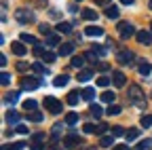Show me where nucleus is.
Masks as SVG:
<instances>
[{"mask_svg": "<svg viewBox=\"0 0 152 150\" xmlns=\"http://www.w3.org/2000/svg\"><path fill=\"white\" fill-rule=\"evenodd\" d=\"M38 30H40V34H45V36H49V34H51V28H49V26H45V23H42V26H38Z\"/></svg>", "mask_w": 152, "mask_h": 150, "instance_id": "de8ad7c7", "label": "nucleus"}, {"mask_svg": "<svg viewBox=\"0 0 152 150\" xmlns=\"http://www.w3.org/2000/svg\"><path fill=\"white\" fill-rule=\"evenodd\" d=\"M95 68H97V70H99V72H106V70H108V68H110V66H108V64H106V61H97V64H95Z\"/></svg>", "mask_w": 152, "mask_h": 150, "instance_id": "a18cd8bd", "label": "nucleus"}, {"mask_svg": "<svg viewBox=\"0 0 152 150\" xmlns=\"http://www.w3.org/2000/svg\"><path fill=\"white\" fill-rule=\"evenodd\" d=\"M106 17H108V19H118V9L114 7V4H108V9H106Z\"/></svg>", "mask_w": 152, "mask_h": 150, "instance_id": "4468645a", "label": "nucleus"}, {"mask_svg": "<svg viewBox=\"0 0 152 150\" xmlns=\"http://www.w3.org/2000/svg\"><path fill=\"white\" fill-rule=\"evenodd\" d=\"M133 57H135V55H133L131 51H127V49L116 53V59H118V64H131V61H133Z\"/></svg>", "mask_w": 152, "mask_h": 150, "instance_id": "0eeeda50", "label": "nucleus"}, {"mask_svg": "<svg viewBox=\"0 0 152 150\" xmlns=\"http://www.w3.org/2000/svg\"><path fill=\"white\" fill-rule=\"evenodd\" d=\"M80 93H83V100H87V102H93V97H95V89H91V87L83 89Z\"/></svg>", "mask_w": 152, "mask_h": 150, "instance_id": "6ab92c4d", "label": "nucleus"}, {"mask_svg": "<svg viewBox=\"0 0 152 150\" xmlns=\"http://www.w3.org/2000/svg\"><path fill=\"white\" fill-rule=\"evenodd\" d=\"M15 19H17L19 23H26V26H28V23H32V21L36 19V17H34V13H32L30 9H17V11H15Z\"/></svg>", "mask_w": 152, "mask_h": 150, "instance_id": "f257e3e1", "label": "nucleus"}, {"mask_svg": "<svg viewBox=\"0 0 152 150\" xmlns=\"http://www.w3.org/2000/svg\"><path fill=\"white\" fill-rule=\"evenodd\" d=\"M123 112V108L121 106H116V104H110L108 106V110H106V114H110V116H116V114H121Z\"/></svg>", "mask_w": 152, "mask_h": 150, "instance_id": "a211bd4d", "label": "nucleus"}, {"mask_svg": "<svg viewBox=\"0 0 152 150\" xmlns=\"http://www.w3.org/2000/svg\"><path fill=\"white\" fill-rule=\"evenodd\" d=\"M0 83H2L4 87L11 83V74H7V72H2V74H0Z\"/></svg>", "mask_w": 152, "mask_h": 150, "instance_id": "a19ab883", "label": "nucleus"}, {"mask_svg": "<svg viewBox=\"0 0 152 150\" xmlns=\"http://www.w3.org/2000/svg\"><path fill=\"white\" fill-rule=\"evenodd\" d=\"M95 2H97V4H104V7H108V4L112 2V0H95Z\"/></svg>", "mask_w": 152, "mask_h": 150, "instance_id": "864d4df0", "label": "nucleus"}, {"mask_svg": "<svg viewBox=\"0 0 152 150\" xmlns=\"http://www.w3.org/2000/svg\"><path fill=\"white\" fill-rule=\"evenodd\" d=\"M87 150H95V148H87Z\"/></svg>", "mask_w": 152, "mask_h": 150, "instance_id": "bf43d9fd", "label": "nucleus"}, {"mask_svg": "<svg viewBox=\"0 0 152 150\" xmlns=\"http://www.w3.org/2000/svg\"><path fill=\"white\" fill-rule=\"evenodd\" d=\"M42 59H45L47 64H53V61H55V53H45V55H42Z\"/></svg>", "mask_w": 152, "mask_h": 150, "instance_id": "37998d69", "label": "nucleus"}, {"mask_svg": "<svg viewBox=\"0 0 152 150\" xmlns=\"http://www.w3.org/2000/svg\"><path fill=\"white\" fill-rule=\"evenodd\" d=\"M91 51H93V53H95V55H97V57H99V55H104V53H106V51H104V49H102V47H93V49H91Z\"/></svg>", "mask_w": 152, "mask_h": 150, "instance_id": "09e8293b", "label": "nucleus"}, {"mask_svg": "<svg viewBox=\"0 0 152 150\" xmlns=\"http://www.w3.org/2000/svg\"><path fill=\"white\" fill-rule=\"evenodd\" d=\"M40 85H42V80H40V78H34V76H26V78L21 80V87H23V89H28V91L38 89Z\"/></svg>", "mask_w": 152, "mask_h": 150, "instance_id": "39448f33", "label": "nucleus"}, {"mask_svg": "<svg viewBox=\"0 0 152 150\" xmlns=\"http://www.w3.org/2000/svg\"><path fill=\"white\" fill-rule=\"evenodd\" d=\"M110 80H112V78H108V76H99V78H97V87H108Z\"/></svg>", "mask_w": 152, "mask_h": 150, "instance_id": "ea45409f", "label": "nucleus"}, {"mask_svg": "<svg viewBox=\"0 0 152 150\" xmlns=\"http://www.w3.org/2000/svg\"><path fill=\"white\" fill-rule=\"evenodd\" d=\"M68 80H70V76L61 74V76H57V78L53 80V85H55V87H66V85H68Z\"/></svg>", "mask_w": 152, "mask_h": 150, "instance_id": "aec40b11", "label": "nucleus"}, {"mask_svg": "<svg viewBox=\"0 0 152 150\" xmlns=\"http://www.w3.org/2000/svg\"><path fill=\"white\" fill-rule=\"evenodd\" d=\"M106 129H108V125L106 123H99L97 129H95V133H97V135H106Z\"/></svg>", "mask_w": 152, "mask_h": 150, "instance_id": "58836bf2", "label": "nucleus"}, {"mask_svg": "<svg viewBox=\"0 0 152 150\" xmlns=\"http://www.w3.org/2000/svg\"><path fill=\"white\" fill-rule=\"evenodd\" d=\"M21 148H23V142H15V144L2 146V150H21Z\"/></svg>", "mask_w": 152, "mask_h": 150, "instance_id": "72a5a7b5", "label": "nucleus"}, {"mask_svg": "<svg viewBox=\"0 0 152 150\" xmlns=\"http://www.w3.org/2000/svg\"><path fill=\"white\" fill-rule=\"evenodd\" d=\"M102 102H106V104H114V93H112V91L102 93Z\"/></svg>", "mask_w": 152, "mask_h": 150, "instance_id": "c756f323", "label": "nucleus"}, {"mask_svg": "<svg viewBox=\"0 0 152 150\" xmlns=\"http://www.w3.org/2000/svg\"><path fill=\"white\" fill-rule=\"evenodd\" d=\"M83 19H87V21H97V13H95L93 9H85V11H83Z\"/></svg>", "mask_w": 152, "mask_h": 150, "instance_id": "2eb2a0df", "label": "nucleus"}, {"mask_svg": "<svg viewBox=\"0 0 152 150\" xmlns=\"http://www.w3.org/2000/svg\"><path fill=\"white\" fill-rule=\"evenodd\" d=\"M28 119H30L32 123H40V121H42V112H40V110H34V112H30V114H28Z\"/></svg>", "mask_w": 152, "mask_h": 150, "instance_id": "412c9836", "label": "nucleus"}, {"mask_svg": "<svg viewBox=\"0 0 152 150\" xmlns=\"http://www.w3.org/2000/svg\"><path fill=\"white\" fill-rule=\"evenodd\" d=\"M125 133H127V131H123V127H114V129H112V135H114V138L125 135Z\"/></svg>", "mask_w": 152, "mask_h": 150, "instance_id": "c03bdc74", "label": "nucleus"}, {"mask_svg": "<svg viewBox=\"0 0 152 150\" xmlns=\"http://www.w3.org/2000/svg\"><path fill=\"white\" fill-rule=\"evenodd\" d=\"M17 68H19V70H28V66H26L23 61H19V64H17Z\"/></svg>", "mask_w": 152, "mask_h": 150, "instance_id": "5fc2aeb1", "label": "nucleus"}, {"mask_svg": "<svg viewBox=\"0 0 152 150\" xmlns=\"http://www.w3.org/2000/svg\"><path fill=\"white\" fill-rule=\"evenodd\" d=\"M83 144V140L80 138H76V135H68L66 140H64V146L68 148V150H74V148H78Z\"/></svg>", "mask_w": 152, "mask_h": 150, "instance_id": "423d86ee", "label": "nucleus"}, {"mask_svg": "<svg viewBox=\"0 0 152 150\" xmlns=\"http://www.w3.org/2000/svg\"><path fill=\"white\" fill-rule=\"evenodd\" d=\"M72 51H74V42H64L59 47V55H70Z\"/></svg>", "mask_w": 152, "mask_h": 150, "instance_id": "f3484780", "label": "nucleus"}, {"mask_svg": "<svg viewBox=\"0 0 152 150\" xmlns=\"http://www.w3.org/2000/svg\"><path fill=\"white\" fill-rule=\"evenodd\" d=\"M150 72H152V66L150 64H140V74H142V76H148Z\"/></svg>", "mask_w": 152, "mask_h": 150, "instance_id": "2f4dec72", "label": "nucleus"}, {"mask_svg": "<svg viewBox=\"0 0 152 150\" xmlns=\"http://www.w3.org/2000/svg\"><path fill=\"white\" fill-rule=\"evenodd\" d=\"M76 123H78V114H76V112L66 114V125H76Z\"/></svg>", "mask_w": 152, "mask_h": 150, "instance_id": "a878e982", "label": "nucleus"}, {"mask_svg": "<svg viewBox=\"0 0 152 150\" xmlns=\"http://www.w3.org/2000/svg\"><path fill=\"white\" fill-rule=\"evenodd\" d=\"M118 32H121V38H123V40H127V38H131V36L137 34L135 28H133L129 21H121V23H118Z\"/></svg>", "mask_w": 152, "mask_h": 150, "instance_id": "f03ea898", "label": "nucleus"}, {"mask_svg": "<svg viewBox=\"0 0 152 150\" xmlns=\"http://www.w3.org/2000/svg\"><path fill=\"white\" fill-rule=\"evenodd\" d=\"M11 51L17 55V57H23V55H26V45H23V40H21V42H13Z\"/></svg>", "mask_w": 152, "mask_h": 150, "instance_id": "f8f14e48", "label": "nucleus"}, {"mask_svg": "<svg viewBox=\"0 0 152 150\" xmlns=\"http://www.w3.org/2000/svg\"><path fill=\"white\" fill-rule=\"evenodd\" d=\"M150 146H152V140H144V142H140V146L135 150H150Z\"/></svg>", "mask_w": 152, "mask_h": 150, "instance_id": "e433bc0d", "label": "nucleus"}, {"mask_svg": "<svg viewBox=\"0 0 152 150\" xmlns=\"http://www.w3.org/2000/svg\"><path fill=\"white\" fill-rule=\"evenodd\" d=\"M57 32H59V34H70L72 32V23H68V21L57 23Z\"/></svg>", "mask_w": 152, "mask_h": 150, "instance_id": "dca6fc26", "label": "nucleus"}, {"mask_svg": "<svg viewBox=\"0 0 152 150\" xmlns=\"http://www.w3.org/2000/svg\"><path fill=\"white\" fill-rule=\"evenodd\" d=\"M85 57H87V59H89V61H95V57H97V55H95V53H93V51H89V53H87V55H85Z\"/></svg>", "mask_w": 152, "mask_h": 150, "instance_id": "603ef678", "label": "nucleus"}, {"mask_svg": "<svg viewBox=\"0 0 152 150\" xmlns=\"http://www.w3.org/2000/svg\"><path fill=\"white\" fill-rule=\"evenodd\" d=\"M36 106H38V104H36L34 100H26V102H23V110H28V112H34Z\"/></svg>", "mask_w": 152, "mask_h": 150, "instance_id": "c85d7f7f", "label": "nucleus"}, {"mask_svg": "<svg viewBox=\"0 0 152 150\" xmlns=\"http://www.w3.org/2000/svg\"><path fill=\"white\" fill-rule=\"evenodd\" d=\"M83 129H85V133H95V129H97V125H93V123H87V125H85Z\"/></svg>", "mask_w": 152, "mask_h": 150, "instance_id": "79ce46f5", "label": "nucleus"}, {"mask_svg": "<svg viewBox=\"0 0 152 150\" xmlns=\"http://www.w3.org/2000/svg\"><path fill=\"white\" fill-rule=\"evenodd\" d=\"M140 123H142V127H150L152 125V114H144L140 119Z\"/></svg>", "mask_w": 152, "mask_h": 150, "instance_id": "f704fd0d", "label": "nucleus"}, {"mask_svg": "<svg viewBox=\"0 0 152 150\" xmlns=\"http://www.w3.org/2000/svg\"><path fill=\"white\" fill-rule=\"evenodd\" d=\"M112 150H129V144H118V146H114Z\"/></svg>", "mask_w": 152, "mask_h": 150, "instance_id": "3c124183", "label": "nucleus"}, {"mask_svg": "<svg viewBox=\"0 0 152 150\" xmlns=\"http://www.w3.org/2000/svg\"><path fill=\"white\" fill-rule=\"evenodd\" d=\"M112 83H114V87H125V83H127V78H125V74L123 72H112Z\"/></svg>", "mask_w": 152, "mask_h": 150, "instance_id": "9d476101", "label": "nucleus"}, {"mask_svg": "<svg viewBox=\"0 0 152 150\" xmlns=\"http://www.w3.org/2000/svg\"><path fill=\"white\" fill-rule=\"evenodd\" d=\"M137 135H140V129H129L127 133H125V140H127V142H133Z\"/></svg>", "mask_w": 152, "mask_h": 150, "instance_id": "393cba45", "label": "nucleus"}, {"mask_svg": "<svg viewBox=\"0 0 152 150\" xmlns=\"http://www.w3.org/2000/svg\"><path fill=\"white\" fill-rule=\"evenodd\" d=\"M80 97H83V93H78V91H72L70 95H68V104H70V106H76V104L80 102Z\"/></svg>", "mask_w": 152, "mask_h": 150, "instance_id": "ddd939ff", "label": "nucleus"}, {"mask_svg": "<svg viewBox=\"0 0 152 150\" xmlns=\"http://www.w3.org/2000/svg\"><path fill=\"white\" fill-rule=\"evenodd\" d=\"M85 34H87V36H93V38H97V36L104 34V30H102L99 26H87V28H85Z\"/></svg>", "mask_w": 152, "mask_h": 150, "instance_id": "9b49d317", "label": "nucleus"}, {"mask_svg": "<svg viewBox=\"0 0 152 150\" xmlns=\"http://www.w3.org/2000/svg\"><path fill=\"white\" fill-rule=\"evenodd\" d=\"M99 144H102L104 148H110V146L114 144V135H102V140H99Z\"/></svg>", "mask_w": 152, "mask_h": 150, "instance_id": "b1692460", "label": "nucleus"}, {"mask_svg": "<svg viewBox=\"0 0 152 150\" xmlns=\"http://www.w3.org/2000/svg\"><path fill=\"white\" fill-rule=\"evenodd\" d=\"M78 2H80V0H78Z\"/></svg>", "mask_w": 152, "mask_h": 150, "instance_id": "680f3d73", "label": "nucleus"}, {"mask_svg": "<svg viewBox=\"0 0 152 150\" xmlns=\"http://www.w3.org/2000/svg\"><path fill=\"white\" fill-rule=\"evenodd\" d=\"M32 72H36V74H47V70H45L42 64H34V66H32Z\"/></svg>", "mask_w": 152, "mask_h": 150, "instance_id": "4c0bfd02", "label": "nucleus"}, {"mask_svg": "<svg viewBox=\"0 0 152 150\" xmlns=\"http://www.w3.org/2000/svg\"><path fill=\"white\" fill-rule=\"evenodd\" d=\"M150 32H152V23H150Z\"/></svg>", "mask_w": 152, "mask_h": 150, "instance_id": "13d9d810", "label": "nucleus"}, {"mask_svg": "<svg viewBox=\"0 0 152 150\" xmlns=\"http://www.w3.org/2000/svg\"><path fill=\"white\" fill-rule=\"evenodd\" d=\"M150 95H152V91H150Z\"/></svg>", "mask_w": 152, "mask_h": 150, "instance_id": "052dcab7", "label": "nucleus"}, {"mask_svg": "<svg viewBox=\"0 0 152 150\" xmlns=\"http://www.w3.org/2000/svg\"><path fill=\"white\" fill-rule=\"evenodd\" d=\"M34 53H36V55H45V49H42L40 45H36V47H34Z\"/></svg>", "mask_w": 152, "mask_h": 150, "instance_id": "8fccbe9b", "label": "nucleus"}, {"mask_svg": "<svg viewBox=\"0 0 152 150\" xmlns=\"http://www.w3.org/2000/svg\"><path fill=\"white\" fill-rule=\"evenodd\" d=\"M129 100L135 102V104H140V106H144V93H142V89L137 85H131L129 87Z\"/></svg>", "mask_w": 152, "mask_h": 150, "instance_id": "20e7f679", "label": "nucleus"}, {"mask_svg": "<svg viewBox=\"0 0 152 150\" xmlns=\"http://www.w3.org/2000/svg\"><path fill=\"white\" fill-rule=\"evenodd\" d=\"M59 45V36H47V47H57Z\"/></svg>", "mask_w": 152, "mask_h": 150, "instance_id": "7c9ffc66", "label": "nucleus"}, {"mask_svg": "<svg viewBox=\"0 0 152 150\" xmlns=\"http://www.w3.org/2000/svg\"><path fill=\"white\" fill-rule=\"evenodd\" d=\"M28 131H30V129H28L26 125H17V133H21V135H28Z\"/></svg>", "mask_w": 152, "mask_h": 150, "instance_id": "49530a36", "label": "nucleus"}, {"mask_svg": "<svg viewBox=\"0 0 152 150\" xmlns=\"http://www.w3.org/2000/svg\"><path fill=\"white\" fill-rule=\"evenodd\" d=\"M121 2H123V4H133L135 0H121Z\"/></svg>", "mask_w": 152, "mask_h": 150, "instance_id": "6e6d98bb", "label": "nucleus"}, {"mask_svg": "<svg viewBox=\"0 0 152 150\" xmlns=\"http://www.w3.org/2000/svg\"><path fill=\"white\" fill-rule=\"evenodd\" d=\"M17 121H19V112L11 110L9 114H7V123H9V125H17Z\"/></svg>", "mask_w": 152, "mask_h": 150, "instance_id": "4be33fe9", "label": "nucleus"}, {"mask_svg": "<svg viewBox=\"0 0 152 150\" xmlns=\"http://www.w3.org/2000/svg\"><path fill=\"white\" fill-rule=\"evenodd\" d=\"M135 38H137V42H140V45H150V42H152V32L140 30V32L135 34Z\"/></svg>", "mask_w": 152, "mask_h": 150, "instance_id": "6e6552de", "label": "nucleus"}, {"mask_svg": "<svg viewBox=\"0 0 152 150\" xmlns=\"http://www.w3.org/2000/svg\"><path fill=\"white\" fill-rule=\"evenodd\" d=\"M85 59H87V57H80V55H74V57H72V66H74V68H83Z\"/></svg>", "mask_w": 152, "mask_h": 150, "instance_id": "cd10ccee", "label": "nucleus"}, {"mask_svg": "<svg viewBox=\"0 0 152 150\" xmlns=\"http://www.w3.org/2000/svg\"><path fill=\"white\" fill-rule=\"evenodd\" d=\"M150 9H152V0H150Z\"/></svg>", "mask_w": 152, "mask_h": 150, "instance_id": "4d7b16f0", "label": "nucleus"}, {"mask_svg": "<svg viewBox=\"0 0 152 150\" xmlns=\"http://www.w3.org/2000/svg\"><path fill=\"white\" fill-rule=\"evenodd\" d=\"M89 110H91V114H93L95 119H99V116L104 114V110H102V106H97V104H93V106H91Z\"/></svg>", "mask_w": 152, "mask_h": 150, "instance_id": "bb28decb", "label": "nucleus"}, {"mask_svg": "<svg viewBox=\"0 0 152 150\" xmlns=\"http://www.w3.org/2000/svg\"><path fill=\"white\" fill-rule=\"evenodd\" d=\"M91 76H93L91 70H80V72H78V80H80V83H87Z\"/></svg>", "mask_w": 152, "mask_h": 150, "instance_id": "5701e85b", "label": "nucleus"}, {"mask_svg": "<svg viewBox=\"0 0 152 150\" xmlns=\"http://www.w3.org/2000/svg\"><path fill=\"white\" fill-rule=\"evenodd\" d=\"M45 108L51 112V114H59L64 106H61L59 100H55V97H45Z\"/></svg>", "mask_w": 152, "mask_h": 150, "instance_id": "7ed1b4c3", "label": "nucleus"}, {"mask_svg": "<svg viewBox=\"0 0 152 150\" xmlns=\"http://www.w3.org/2000/svg\"><path fill=\"white\" fill-rule=\"evenodd\" d=\"M45 133H36L32 138V150H45Z\"/></svg>", "mask_w": 152, "mask_h": 150, "instance_id": "1a4fd4ad", "label": "nucleus"}, {"mask_svg": "<svg viewBox=\"0 0 152 150\" xmlns=\"http://www.w3.org/2000/svg\"><path fill=\"white\" fill-rule=\"evenodd\" d=\"M19 40H23V42H28V45H34V42H36L34 36H32V34H26V32H23L21 36H19Z\"/></svg>", "mask_w": 152, "mask_h": 150, "instance_id": "473e14b6", "label": "nucleus"}, {"mask_svg": "<svg viewBox=\"0 0 152 150\" xmlns=\"http://www.w3.org/2000/svg\"><path fill=\"white\" fill-rule=\"evenodd\" d=\"M17 100H19V93L17 91H11L9 95H7V104H15Z\"/></svg>", "mask_w": 152, "mask_h": 150, "instance_id": "c9c22d12", "label": "nucleus"}]
</instances>
